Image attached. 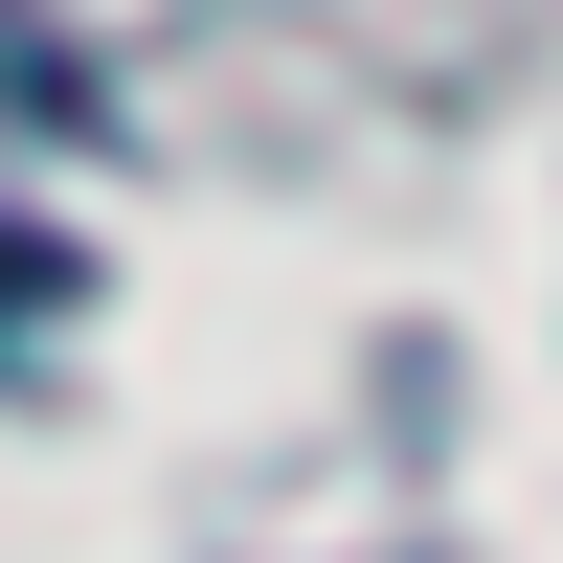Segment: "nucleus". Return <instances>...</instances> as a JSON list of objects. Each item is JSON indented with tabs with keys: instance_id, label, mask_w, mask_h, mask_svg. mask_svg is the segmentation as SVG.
<instances>
[{
	"instance_id": "f257e3e1",
	"label": "nucleus",
	"mask_w": 563,
	"mask_h": 563,
	"mask_svg": "<svg viewBox=\"0 0 563 563\" xmlns=\"http://www.w3.org/2000/svg\"><path fill=\"white\" fill-rule=\"evenodd\" d=\"M0 135H113V68H90L45 0H0Z\"/></svg>"
},
{
	"instance_id": "f03ea898",
	"label": "nucleus",
	"mask_w": 563,
	"mask_h": 563,
	"mask_svg": "<svg viewBox=\"0 0 563 563\" xmlns=\"http://www.w3.org/2000/svg\"><path fill=\"white\" fill-rule=\"evenodd\" d=\"M68 294H90V249H68V225H23V203H0V361H23L45 316H68Z\"/></svg>"
}]
</instances>
